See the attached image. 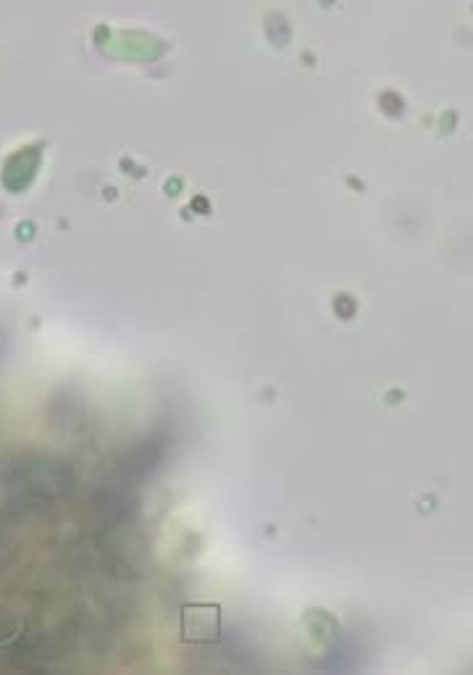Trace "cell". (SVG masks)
<instances>
[{
  "label": "cell",
  "instance_id": "obj_1",
  "mask_svg": "<svg viewBox=\"0 0 473 675\" xmlns=\"http://www.w3.org/2000/svg\"><path fill=\"white\" fill-rule=\"evenodd\" d=\"M184 641L192 644H208L219 639V607H187L182 615Z\"/></svg>",
  "mask_w": 473,
  "mask_h": 675
}]
</instances>
